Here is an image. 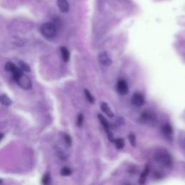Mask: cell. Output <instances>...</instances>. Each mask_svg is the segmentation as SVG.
Listing matches in <instances>:
<instances>
[{
    "instance_id": "cell-1",
    "label": "cell",
    "mask_w": 185,
    "mask_h": 185,
    "mask_svg": "<svg viewBox=\"0 0 185 185\" xmlns=\"http://www.w3.org/2000/svg\"><path fill=\"white\" fill-rule=\"evenodd\" d=\"M155 160L163 166L169 167L172 164V158L171 155L166 150H158L155 154Z\"/></svg>"
},
{
    "instance_id": "cell-2",
    "label": "cell",
    "mask_w": 185,
    "mask_h": 185,
    "mask_svg": "<svg viewBox=\"0 0 185 185\" xmlns=\"http://www.w3.org/2000/svg\"><path fill=\"white\" fill-rule=\"evenodd\" d=\"M41 33L46 39H51L57 35V28L52 23H46L41 25Z\"/></svg>"
},
{
    "instance_id": "cell-3",
    "label": "cell",
    "mask_w": 185,
    "mask_h": 185,
    "mask_svg": "<svg viewBox=\"0 0 185 185\" xmlns=\"http://www.w3.org/2000/svg\"><path fill=\"white\" fill-rule=\"evenodd\" d=\"M17 84L21 88L24 89V90H29L32 87V83L31 79L29 78L27 75H23L22 76L19 77L18 79L16 80Z\"/></svg>"
},
{
    "instance_id": "cell-4",
    "label": "cell",
    "mask_w": 185,
    "mask_h": 185,
    "mask_svg": "<svg viewBox=\"0 0 185 185\" xmlns=\"http://www.w3.org/2000/svg\"><path fill=\"white\" fill-rule=\"evenodd\" d=\"M98 119L99 121H100L101 124H102V126L103 127V128H104L105 131H106L107 136H108V138L109 139V140L111 141V142H114L115 139L114 138V136H113V134L111 133V132L110 131V127H109V122H107V120L104 117L102 116L101 114H98Z\"/></svg>"
},
{
    "instance_id": "cell-5",
    "label": "cell",
    "mask_w": 185,
    "mask_h": 185,
    "mask_svg": "<svg viewBox=\"0 0 185 185\" xmlns=\"http://www.w3.org/2000/svg\"><path fill=\"white\" fill-rule=\"evenodd\" d=\"M117 89L119 94L121 95L127 94L129 91V87H128V85H127V83L124 80H119L118 83H117Z\"/></svg>"
},
{
    "instance_id": "cell-6",
    "label": "cell",
    "mask_w": 185,
    "mask_h": 185,
    "mask_svg": "<svg viewBox=\"0 0 185 185\" xmlns=\"http://www.w3.org/2000/svg\"><path fill=\"white\" fill-rule=\"evenodd\" d=\"M98 60L101 65H104V66H110L112 63V60H111V57H109L108 53L106 51L100 53L98 56Z\"/></svg>"
},
{
    "instance_id": "cell-7",
    "label": "cell",
    "mask_w": 185,
    "mask_h": 185,
    "mask_svg": "<svg viewBox=\"0 0 185 185\" xmlns=\"http://www.w3.org/2000/svg\"><path fill=\"white\" fill-rule=\"evenodd\" d=\"M132 103L136 106H142L145 103V98L140 93H135L132 97Z\"/></svg>"
},
{
    "instance_id": "cell-8",
    "label": "cell",
    "mask_w": 185,
    "mask_h": 185,
    "mask_svg": "<svg viewBox=\"0 0 185 185\" xmlns=\"http://www.w3.org/2000/svg\"><path fill=\"white\" fill-rule=\"evenodd\" d=\"M57 5L61 13H66L69 11V5L67 0H57Z\"/></svg>"
},
{
    "instance_id": "cell-9",
    "label": "cell",
    "mask_w": 185,
    "mask_h": 185,
    "mask_svg": "<svg viewBox=\"0 0 185 185\" xmlns=\"http://www.w3.org/2000/svg\"><path fill=\"white\" fill-rule=\"evenodd\" d=\"M161 132L167 138H171L173 135L174 131H173L172 127L169 124H166L161 127Z\"/></svg>"
},
{
    "instance_id": "cell-10",
    "label": "cell",
    "mask_w": 185,
    "mask_h": 185,
    "mask_svg": "<svg viewBox=\"0 0 185 185\" xmlns=\"http://www.w3.org/2000/svg\"><path fill=\"white\" fill-rule=\"evenodd\" d=\"M101 110H102L103 112H104L105 114L107 115V116L111 117V118L114 116V112L111 111V109L110 107H109L108 103H106V102L101 103Z\"/></svg>"
},
{
    "instance_id": "cell-11",
    "label": "cell",
    "mask_w": 185,
    "mask_h": 185,
    "mask_svg": "<svg viewBox=\"0 0 185 185\" xmlns=\"http://www.w3.org/2000/svg\"><path fill=\"white\" fill-rule=\"evenodd\" d=\"M60 51H61V57H62L63 60L65 61V62H67L69 59V57H70V54H69L68 49H67L66 47L61 46L60 47Z\"/></svg>"
},
{
    "instance_id": "cell-12",
    "label": "cell",
    "mask_w": 185,
    "mask_h": 185,
    "mask_svg": "<svg viewBox=\"0 0 185 185\" xmlns=\"http://www.w3.org/2000/svg\"><path fill=\"white\" fill-rule=\"evenodd\" d=\"M148 173H149V168H148V166H146V168H145L144 171H143V172L141 174L140 179H139V183H140V185H142L145 182H146V177H147V176L148 175Z\"/></svg>"
},
{
    "instance_id": "cell-13",
    "label": "cell",
    "mask_w": 185,
    "mask_h": 185,
    "mask_svg": "<svg viewBox=\"0 0 185 185\" xmlns=\"http://www.w3.org/2000/svg\"><path fill=\"white\" fill-rule=\"evenodd\" d=\"M140 119L141 120L144 122H150V121L153 119V115L151 114L150 112H148V111H144V112H142V114H141Z\"/></svg>"
},
{
    "instance_id": "cell-14",
    "label": "cell",
    "mask_w": 185,
    "mask_h": 185,
    "mask_svg": "<svg viewBox=\"0 0 185 185\" xmlns=\"http://www.w3.org/2000/svg\"><path fill=\"white\" fill-rule=\"evenodd\" d=\"M0 102L2 103L5 106H10L12 104L11 99L7 96V95H0Z\"/></svg>"
},
{
    "instance_id": "cell-15",
    "label": "cell",
    "mask_w": 185,
    "mask_h": 185,
    "mask_svg": "<svg viewBox=\"0 0 185 185\" xmlns=\"http://www.w3.org/2000/svg\"><path fill=\"white\" fill-rule=\"evenodd\" d=\"M12 73H13V76L14 80H17L20 77L22 76V75H23V71L20 68L16 67V69Z\"/></svg>"
},
{
    "instance_id": "cell-16",
    "label": "cell",
    "mask_w": 185,
    "mask_h": 185,
    "mask_svg": "<svg viewBox=\"0 0 185 185\" xmlns=\"http://www.w3.org/2000/svg\"><path fill=\"white\" fill-rule=\"evenodd\" d=\"M51 176L49 174H45L43 175V176L42 177V179H41V182H42L43 185H50L51 184Z\"/></svg>"
},
{
    "instance_id": "cell-17",
    "label": "cell",
    "mask_w": 185,
    "mask_h": 185,
    "mask_svg": "<svg viewBox=\"0 0 185 185\" xmlns=\"http://www.w3.org/2000/svg\"><path fill=\"white\" fill-rule=\"evenodd\" d=\"M115 145H116V147L117 149H119V150H121V149H122L124 148V140H123L122 138H117L115 139L114 142Z\"/></svg>"
},
{
    "instance_id": "cell-18",
    "label": "cell",
    "mask_w": 185,
    "mask_h": 185,
    "mask_svg": "<svg viewBox=\"0 0 185 185\" xmlns=\"http://www.w3.org/2000/svg\"><path fill=\"white\" fill-rule=\"evenodd\" d=\"M16 67H16L13 62H10V61H9V62H7L5 65V69L7 72H13L16 69Z\"/></svg>"
},
{
    "instance_id": "cell-19",
    "label": "cell",
    "mask_w": 185,
    "mask_h": 185,
    "mask_svg": "<svg viewBox=\"0 0 185 185\" xmlns=\"http://www.w3.org/2000/svg\"><path fill=\"white\" fill-rule=\"evenodd\" d=\"M61 174L62 175V176H69V175L72 174V171H71L70 168H68V167L65 166V167H63L62 168H61Z\"/></svg>"
},
{
    "instance_id": "cell-20",
    "label": "cell",
    "mask_w": 185,
    "mask_h": 185,
    "mask_svg": "<svg viewBox=\"0 0 185 185\" xmlns=\"http://www.w3.org/2000/svg\"><path fill=\"white\" fill-rule=\"evenodd\" d=\"M20 69L23 71H25V72L31 71V68H30L29 65L25 62H24V61H20Z\"/></svg>"
},
{
    "instance_id": "cell-21",
    "label": "cell",
    "mask_w": 185,
    "mask_h": 185,
    "mask_svg": "<svg viewBox=\"0 0 185 185\" xmlns=\"http://www.w3.org/2000/svg\"><path fill=\"white\" fill-rule=\"evenodd\" d=\"M85 96H86V98L87 99V101H88L89 102L92 103L94 102V98H93V95H91V93L89 92L87 89H85Z\"/></svg>"
},
{
    "instance_id": "cell-22",
    "label": "cell",
    "mask_w": 185,
    "mask_h": 185,
    "mask_svg": "<svg viewBox=\"0 0 185 185\" xmlns=\"http://www.w3.org/2000/svg\"><path fill=\"white\" fill-rule=\"evenodd\" d=\"M83 121H84V117L83 114H79L77 119V125L78 127H82L83 124Z\"/></svg>"
},
{
    "instance_id": "cell-23",
    "label": "cell",
    "mask_w": 185,
    "mask_h": 185,
    "mask_svg": "<svg viewBox=\"0 0 185 185\" xmlns=\"http://www.w3.org/2000/svg\"><path fill=\"white\" fill-rule=\"evenodd\" d=\"M64 140L65 141V143L68 146H70L72 144V138L71 137L69 136V135L65 134V136H64Z\"/></svg>"
},
{
    "instance_id": "cell-24",
    "label": "cell",
    "mask_w": 185,
    "mask_h": 185,
    "mask_svg": "<svg viewBox=\"0 0 185 185\" xmlns=\"http://www.w3.org/2000/svg\"><path fill=\"white\" fill-rule=\"evenodd\" d=\"M129 140H130V142L132 144V146H135V140H136V139H135V135L130 134L129 135Z\"/></svg>"
},
{
    "instance_id": "cell-25",
    "label": "cell",
    "mask_w": 185,
    "mask_h": 185,
    "mask_svg": "<svg viewBox=\"0 0 185 185\" xmlns=\"http://www.w3.org/2000/svg\"><path fill=\"white\" fill-rule=\"evenodd\" d=\"M4 138V134L3 133H0V141L2 140Z\"/></svg>"
},
{
    "instance_id": "cell-26",
    "label": "cell",
    "mask_w": 185,
    "mask_h": 185,
    "mask_svg": "<svg viewBox=\"0 0 185 185\" xmlns=\"http://www.w3.org/2000/svg\"><path fill=\"white\" fill-rule=\"evenodd\" d=\"M2 183V179L0 178V184H1Z\"/></svg>"
}]
</instances>
